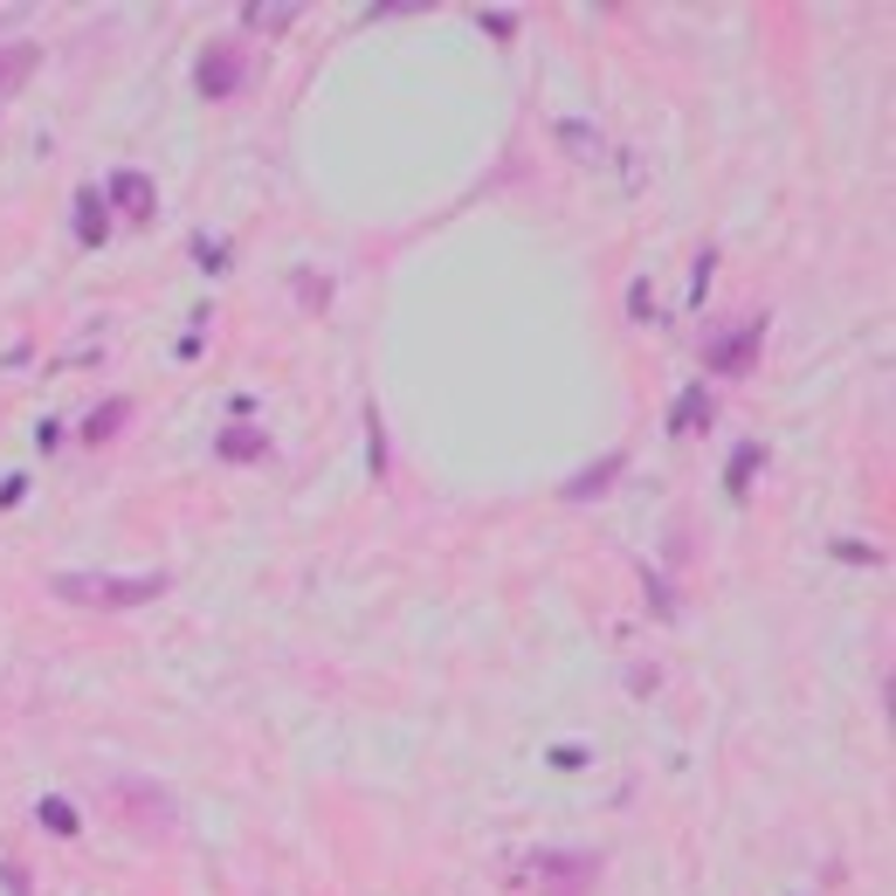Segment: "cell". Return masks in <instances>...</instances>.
<instances>
[{
	"label": "cell",
	"mask_w": 896,
	"mask_h": 896,
	"mask_svg": "<svg viewBox=\"0 0 896 896\" xmlns=\"http://www.w3.org/2000/svg\"><path fill=\"white\" fill-rule=\"evenodd\" d=\"M56 594L70 607H139L166 594V573H139V580H111V573H56Z\"/></svg>",
	"instance_id": "6da1fadb"
},
{
	"label": "cell",
	"mask_w": 896,
	"mask_h": 896,
	"mask_svg": "<svg viewBox=\"0 0 896 896\" xmlns=\"http://www.w3.org/2000/svg\"><path fill=\"white\" fill-rule=\"evenodd\" d=\"M600 876V862L594 856H538L531 862H517L511 869V889L517 896H586V883Z\"/></svg>",
	"instance_id": "7a4b0ae2"
},
{
	"label": "cell",
	"mask_w": 896,
	"mask_h": 896,
	"mask_svg": "<svg viewBox=\"0 0 896 896\" xmlns=\"http://www.w3.org/2000/svg\"><path fill=\"white\" fill-rule=\"evenodd\" d=\"M235 83H242V56H235L228 41H222V49H207V56H201V91H207V97H228Z\"/></svg>",
	"instance_id": "3957f363"
},
{
	"label": "cell",
	"mask_w": 896,
	"mask_h": 896,
	"mask_svg": "<svg viewBox=\"0 0 896 896\" xmlns=\"http://www.w3.org/2000/svg\"><path fill=\"white\" fill-rule=\"evenodd\" d=\"M124 807L139 827H159V835H172V807L159 800V786H124Z\"/></svg>",
	"instance_id": "277c9868"
},
{
	"label": "cell",
	"mask_w": 896,
	"mask_h": 896,
	"mask_svg": "<svg viewBox=\"0 0 896 896\" xmlns=\"http://www.w3.org/2000/svg\"><path fill=\"white\" fill-rule=\"evenodd\" d=\"M752 345H758V324H745V332H731V338H717L710 366H717V373H745V366H752Z\"/></svg>",
	"instance_id": "5b68a950"
},
{
	"label": "cell",
	"mask_w": 896,
	"mask_h": 896,
	"mask_svg": "<svg viewBox=\"0 0 896 896\" xmlns=\"http://www.w3.org/2000/svg\"><path fill=\"white\" fill-rule=\"evenodd\" d=\"M111 193H118V207L131 214V222H145V214H152V187H145V172H118Z\"/></svg>",
	"instance_id": "8992f818"
},
{
	"label": "cell",
	"mask_w": 896,
	"mask_h": 896,
	"mask_svg": "<svg viewBox=\"0 0 896 896\" xmlns=\"http://www.w3.org/2000/svg\"><path fill=\"white\" fill-rule=\"evenodd\" d=\"M35 62H41L35 41H8V49H0V83H21V76L35 70Z\"/></svg>",
	"instance_id": "52a82bcc"
},
{
	"label": "cell",
	"mask_w": 896,
	"mask_h": 896,
	"mask_svg": "<svg viewBox=\"0 0 896 896\" xmlns=\"http://www.w3.org/2000/svg\"><path fill=\"white\" fill-rule=\"evenodd\" d=\"M262 449H270L262 434H242V428H235V434H222V455H228V463H249V455H262Z\"/></svg>",
	"instance_id": "ba28073f"
},
{
	"label": "cell",
	"mask_w": 896,
	"mask_h": 896,
	"mask_svg": "<svg viewBox=\"0 0 896 896\" xmlns=\"http://www.w3.org/2000/svg\"><path fill=\"white\" fill-rule=\"evenodd\" d=\"M249 21H255V28H290L297 8H249Z\"/></svg>",
	"instance_id": "9c48e42d"
},
{
	"label": "cell",
	"mask_w": 896,
	"mask_h": 896,
	"mask_svg": "<svg viewBox=\"0 0 896 896\" xmlns=\"http://www.w3.org/2000/svg\"><path fill=\"white\" fill-rule=\"evenodd\" d=\"M41 821H49V827H56V835H70V827H76V814H70V807H56V800H49V807H41Z\"/></svg>",
	"instance_id": "30bf717a"
}]
</instances>
